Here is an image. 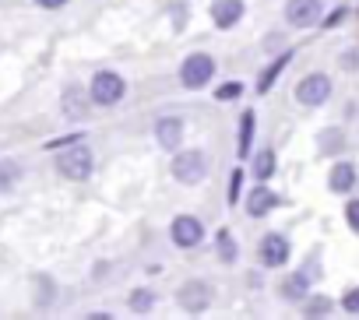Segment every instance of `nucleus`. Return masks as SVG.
I'll return each mask as SVG.
<instances>
[{"label":"nucleus","mask_w":359,"mask_h":320,"mask_svg":"<svg viewBox=\"0 0 359 320\" xmlns=\"http://www.w3.org/2000/svg\"><path fill=\"white\" fill-rule=\"evenodd\" d=\"M57 169L67 180H88L92 176V151L85 144H78V137L57 155Z\"/></svg>","instance_id":"f257e3e1"},{"label":"nucleus","mask_w":359,"mask_h":320,"mask_svg":"<svg viewBox=\"0 0 359 320\" xmlns=\"http://www.w3.org/2000/svg\"><path fill=\"white\" fill-rule=\"evenodd\" d=\"M123 92H127V85H123L120 74H113V71H99V74L92 78L88 99H92L95 106H116V102L123 99Z\"/></svg>","instance_id":"f03ea898"},{"label":"nucleus","mask_w":359,"mask_h":320,"mask_svg":"<svg viewBox=\"0 0 359 320\" xmlns=\"http://www.w3.org/2000/svg\"><path fill=\"white\" fill-rule=\"evenodd\" d=\"M172 176H176L180 183H187V187L201 183V180L208 176V158H205L201 151H180V155L172 158Z\"/></svg>","instance_id":"7ed1b4c3"},{"label":"nucleus","mask_w":359,"mask_h":320,"mask_svg":"<svg viewBox=\"0 0 359 320\" xmlns=\"http://www.w3.org/2000/svg\"><path fill=\"white\" fill-rule=\"evenodd\" d=\"M215 74V60L208 53H191L184 60V67H180V81H184V88H205Z\"/></svg>","instance_id":"20e7f679"},{"label":"nucleus","mask_w":359,"mask_h":320,"mask_svg":"<svg viewBox=\"0 0 359 320\" xmlns=\"http://www.w3.org/2000/svg\"><path fill=\"white\" fill-rule=\"evenodd\" d=\"M327 95H331V78L327 74H306L296 85V102L299 106H320V102H327Z\"/></svg>","instance_id":"39448f33"},{"label":"nucleus","mask_w":359,"mask_h":320,"mask_svg":"<svg viewBox=\"0 0 359 320\" xmlns=\"http://www.w3.org/2000/svg\"><path fill=\"white\" fill-rule=\"evenodd\" d=\"M169 232H172V243H176L180 250H194V246L205 239V229H201V222H198L194 215H180V218H172Z\"/></svg>","instance_id":"423d86ee"},{"label":"nucleus","mask_w":359,"mask_h":320,"mask_svg":"<svg viewBox=\"0 0 359 320\" xmlns=\"http://www.w3.org/2000/svg\"><path fill=\"white\" fill-rule=\"evenodd\" d=\"M176 302H180V309H187V313H205L208 302H212L208 281H191V285H184V288L176 292Z\"/></svg>","instance_id":"0eeeda50"},{"label":"nucleus","mask_w":359,"mask_h":320,"mask_svg":"<svg viewBox=\"0 0 359 320\" xmlns=\"http://www.w3.org/2000/svg\"><path fill=\"white\" fill-rule=\"evenodd\" d=\"M320 18V0H289L285 4V22L292 29H306Z\"/></svg>","instance_id":"6e6552de"},{"label":"nucleus","mask_w":359,"mask_h":320,"mask_svg":"<svg viewBox=\"0 0 359 320\" xmlns=\"http://www.w3.org/2000/svg\"><path fill=\"white\" fill-rule=\"evenodd\" d=\"M261 264L264 267H282L285 260H289V239L285 236H278V232H268L264 239H261Z\"/></svg>","instance_id":"1a4fd4ad"},{"label":"nucleus","mask_w":359,"mask_h":320,"mask_svg":"<svg viewBox=\"0 0 359 320\" xmlns=\"http://www.w3.org/2000/svg\"><path fill=\"white\" fill-rule=\"evenodd\" d=\"M243 18V0H215L212 4V22L219 29H233Z\"/></svg>","instance_id":"9d476101"},{"label":"nucleus","mask_w":359,"mask_h":320,"mask_svg":"<svg viewBox=\"0 0 359 320\" xmlns=\"http://www.w3.org/2000/svg\"><path fill=\"white\" fill-rule=\"evenodd\" d=\"M155 141L162 148H176L180 141H184V120H176V116H162L155 123Z\"/></svg>","instance_id":"9b49d317"},{"label":"nucleus","mask_w":359,"mask_h":320,"mask_svg":"<svg viewBox=\"0 0 359 320\" xmlns=\"http://www.w3.org/2000/svg\"><path fill=\"white\" fill-rule=\"evenodd\" d=\"M275 204H278V197H275L268 187H254V190L247 194V215H254V218H264Z\"/></svg>","instance_id":"f8f14e48"},{"label":"nucleus","mask_w":359,"mask_h":320,"mask_svg":"<svg viewBox=\"0 0 359 320\" xmlns=\"http://www.w3.org/2000/svg\"><path fill=\"white\" fill-rule=\"evenodd\" d=\"M88 113V95L78 88V85H71L67 92H64V116L67 120H81Z\"/></svg>","instance_id":"ddd939ff"},{"label":"nucleus","mask_w":359,"mask_h":320,"mask_svg":"<svg viewBox=\"0 0 359 320\" xmlns=\"http://www.w3.org/2000/svg\"><path fill=\"white\" fill-rule=\"evenodd\" d=\"M327 183H331L334 194H348L352 183H355V166H352V162H338V166L331 169V180H327Z\"/></svg>","instance_id":"4468645a"},{"label":"nucleus","mask_w":359,"mask_h":320,"mask_svg":"<svg viewBox=\"0 0 359 320\" xmlns=\"http://www.w3.org/2000/svg\"><path fill=\"white\" fill-rule=\"evenodd\" d=\"M271 173H275V151H271V148H264V151H261V155L254 158V176H257V180L264 183V180H268Z\"/></svg>","instance_id":"2eb2a0df"},{"label":"nucleus","mask_w":359,"mask_h":320,"mask_svg":"<svg viewBox=\"0 0 359 320\" xmlns=\"http://www.w3.org/2000/svg\"><path fill=\"white\" fill-rule=\"evenodd\" d=\"M306 288H310V281H306V274L299 271V274H292V278L282 285V295H285V299H303Z\"/></svg>","instance_id":"dca6fc26"},{"label":"nucleus","mask_w":359,"mask_h":320,"mask_svg":"<svg viewBox=\"0 0 359 320\" xmlns=\"http://www.w3.org/2000/svg\"><path fill=\"white\" fill-rule=\"evenodd\" d=\"M18 176H22V166L11 162V158H4V162H0V190H11L18 183Z\"/></svg>","instance_id":"f3484780"},{"label":"nucleus","mask_w":359,"mask_h":320,"mask_svg":"<svg viewBox=\"0 0 359 320\" xmlns=\"http://www.w3.org/2000/svg\"><path fill=\"white\" fill-rule=\"evenodd\" d=\"M289 57H292V53H285V57H278V60H275V64H271V67H268V71L261 74V81H257V92H261V95H264V92L271 88V81H275V78L282 74V67L289 64Z\"/></svg>","instance_id":"a211bd4d"},{"label":"nucleus","mask_w":359,"mask_h":320,"mask_svg":"<svg viewBox=\"0 0 359 320\" xmlns=\"http://www.w3.org/2000/svg\"><path fill=\"white\" fill-rule=\"evenodd\" d=\"M341 148H345V134L341 130H324L320 134V151L324 155H338Z\"/></svg>","instance_id":"6ab92c4d"},{"label":"nucleus","mask_w":359,"mask_h":320,"mask_svg":"<svg viewBox=\"0 0 359 320\" xmlns=\"http://www.w3.org/2000/svg\"><path fill=\"white\" fill-rule=\"evenodd\" d=\"M250 141H254V113L247 109L243 120H240V155L250 151Z\"/></svg>","instance_id":"aec40b11"},{"label":"nucleus","mask_w":359,"mask_h":320,"mask_svg":"<svg viewBox=\"0 0 359 320\" xmlns=\"http://www.w3.org/2000/svg\"><path fill=\"white\" fill-rule=\"evenodd\" d=\"M215 250H219L222 264H233V260H236V243H233V236H229V232H219V239H215Z\"/></svg>","instance_id":"412c9836"},{"label":"nucleus","mask_w":359,"mask_h":320,"mask_svg":"<svg viewBox=\"0 0 359 320\" xmlns=\"http://www.w3.org/2000/svg\"><path fill=\"white\" fill-rule=\"evenodd\" d=\"M240 92H243L240 81H226V85L219 88V99H222V102H233V99H240Z\"/></svg>","instance_id":"4be33fe9"},{"label":"nucleus","mask_w":359,"mask_h":320,"mask_svg":"<svg viewBox=\"0 0 359 320\" xmlns=\"http://www.w3.org/2000/svg\"><path fill=\"white\" fill-rule=\"evenodd\" d=\"M341 309H345L348 316H355V313H359V288H348V292H345V299H341Z\"/></svg>","instance_id":"5701e85b"},{"label":"nucleus","mask_w":359,"mask_h":320,"mask_svg":"<svg viewBox=\"0 0 359 320\" xmlns=\"http://www.w3.org/2000/svg\"><path fill=\"white\" fill-rule=\"evenodd\" d=\"M151 302H155V295H151V292H134V295H130V306H134L137 313H144Z\"/></svg>","instance_id":"b1692460"},{"label":"nucleus","mask_w":359,"mask_h":320,"mask_svg":"<svg viewBox=\"0 0 359 320\" xmlns=\"http://www.w3.org/2000/svg\"><path fill=\"white\" fill-rule=\"evenodd\" d=\"M327 309H331V302H327V299H313L303 313H306V316H327Z\"/></svg>","instance_id":"393cba45"},{"label":"nucleus","mask_w":359,"mask_h":320,"mask_svg":"<svg viewBox=\"0 0 359 320\" xmlns=\"http://www.w3.org/2000/svg\"><path fill=\"white\" fill-rule=\"evenodd\" d=\"M345 218H348V229H359V204L355 201L345 208Z\"/></svg>","instance_id":"a878e982"},{"label":"nucleus","mask_w":359,"mask_h":320,"mask_svg":"<svg viewBox=\"0 0 359 320\" xmlns=\"http://www.w3.org/2000/svg\"><path fill=\"white\" fill-rule=\"evenodd\" d=\"M229 194H233V197H229V201H233V204H236V201H240V173H236V176H233V190H229Z\"/></svg>","instance_id":"bb28decb"},{"label":"nucleus","mask_w":359,"mask_h":320,"mask_svg":"<svg viewBox=\"0 0 359 320\" xmlns=\"http://www.w3.org/2000/svg\"><path fill=\"white\" fill-rule=\"evenodd\" d=\"M36 4H43V8H64L67 0H36Z\"/></svg>","instance_id":"cd10ccee"},{"label":"nucleus","mask_w":359,"mask_h":320,"mask_svg":"<svg viewBox=\"0 0 359 320\" xmlns=\"http://www.w3.org/2000/svg\"><path fill=\"white\" fill-rule=\"evenodd\" d=\"M341 15H345V11H334V15H327V22H324V25H327V29H331V25H338V22H341Z\"/></svg>","instance_id":"c85d7f7f"},{"label":"nucleus","mask_w":359,"mask_h":320,"mask_svg":"<svg viewBox=\"0 0 359 320\" xmlns=\"http://www.w3.org/2000/svg\"><path fill=\"white\" fill-rule=\"evenodd\" d=\"M341 64H345V67H348V71H352V67H355V50H348V53H345V60H341Z\"/></svg>","instance_id":"c756f323"}]
</instances>
